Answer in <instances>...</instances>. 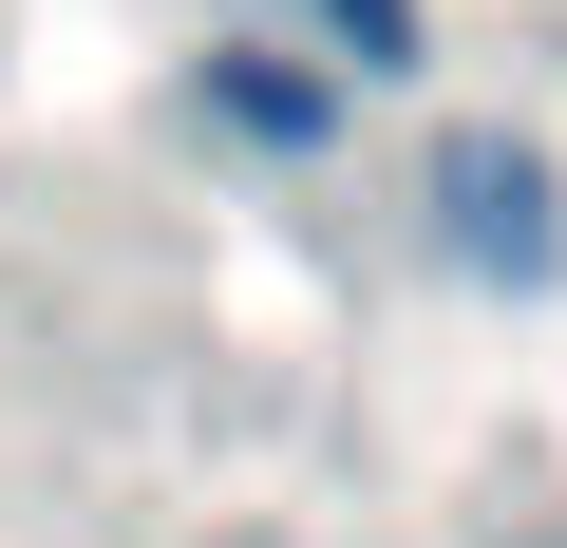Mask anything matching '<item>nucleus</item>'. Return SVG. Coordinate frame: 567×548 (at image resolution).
<instances>
[{
  "label": "nucleus",
  "instance_id": "f03ea898",
  "mask_svg": "<svg viewBox=\"0 0 567 548\" xmlns=\"http://www.w3.org/2000/svg\"><path fill=\"white\" fill-rule=\"evenodd\" d=\"M322 20L360 39V76H416V0H322Z\"/></svg>",
  "mask_w": 567,
  "mask_h": 548
},
{
  "label": "nucleus",
  "instance_id": "f257e3e1",
  "mask_svg": "<svg viewBox=\"0 0 567 548\" xmlns=\"http://www.w3.org/2000/svg\"><path fill=\"white\" fill-rule=\"evenodd\" d=\"M435 227H454V265L529 285V265L567 246V227H548V152H511V133H454V152H435Z\"/></svg>",
  "mask_w": 567,
  "mask_h": 548
}]
</instances>
